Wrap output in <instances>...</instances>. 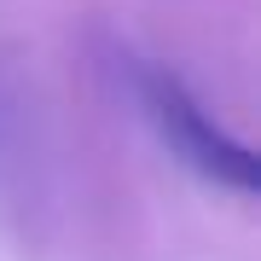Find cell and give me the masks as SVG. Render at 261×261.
<instances>
[{
  "label": "cell",
  "mask_w": 261,
  "mask_h": 261,
  "mask_svg": "<svg viewBox=\"0 0 261 261\" xmlns=\"http://www.w3.org/2000/svg\"><path fill=\"white\" fill-rule=\"evenodd\" d=\"M134 99H140L145 122L157 128V140L168 145V157L186 163L197 180H209L232 197L261 192V157L238 134H226L168 64H134Z\"/></svg>",
  "instance_id": "obj_1"
}]
</instances>
